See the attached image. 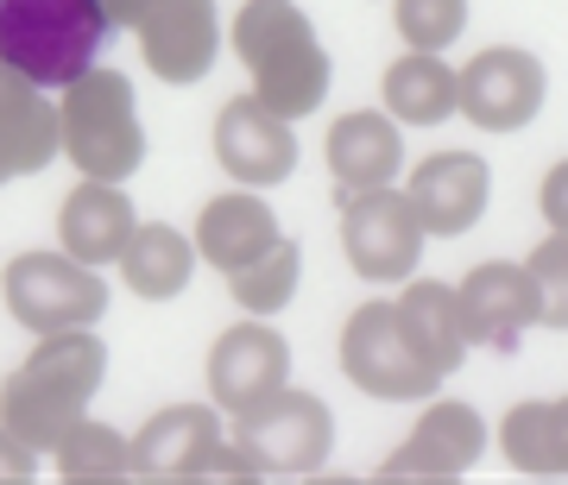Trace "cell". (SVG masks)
I'll list each match as a JSON object with an SVG mask.
<instances>
[{"label":"cell","instance_id":"6da1fadb","mask_svg":"<svg viewBox=\"0 0 568 485\" xmlns=\"http://www.w3.org/2000/svg\"><path fill=\"white\" fill-rule=\"evenodd\" d=\"M102 379H108V347L95 341V328L39 334L32 360L20 372H7V384H0V423L32 454H51L82 423V410L102 391Z\"/></svg>","mask_w":568,"mask_h":485},{"label":"cell","instance_id":"7a4b0ae2","mask_svg":"<svg viewBox=\"0 0 568 485\" xmlns=\"http://www.w3.org/2000/svg\"><path fill=\"white\" fill-rule=\"evenodd\" d=\"M234 51L253 70V95L284 121L316 114L328 95V51L316 39V25L304 20V7L291 0H246L234 20Z\"/></svg>","mask_w":568,"mask_h":485},{"label":"cell","instance_id":"3957f363","mask_svg":"<svg viewBox=\"0 0 568 485\" xmlns=\"http://www.w3.org/2000/svg\"><path fill=\"white\" fill-rule=\"evenodd\" d=\"M114 20L102 0H0V63H13L39 89H70L95 70Z\"/></svg>","mask_w":568,"mask_h":485},{"label":"cell","instance_id":"277c9868","mask_svg":"<svg viewBox=\"0 0 568 485\" xmlns=\"http://www.w3.org/2000/svg\"><path fill=\"white\" fill-rule=\"evenodd\" d=\"M63 158L95 183H126L145 164V126L133 107V82L121 70H82L58 102Z\"/></svg>","mask_w":568,"mask_h":485},{"label":"cell","instance_id":"5b68a950","mask_svg":"<svg viewBox=\"0 0 568 485\" xmlns=\"http://www.w3.org/2000/svg\"><path fill=\"white\" fill-rule=\"evenodd\" d=\"M342 372L379 404H429L443 391V365L424 360V347L410 341L398 322V303H361L342 328Z\"/></svg>","mask_w":568,"mask_h":485},{"label":"cell","instance_id":"8992f818","mask_svg":"<svg viewBox=\"0 0 568 485\" xmlns=\"http://www.w3.org/2000/svg\"><path fill=\"white\" fill-rule=\"evenodd\" d=\"M7 316L32 334H63V328H95L108 316V283L95 265L70 252H20L7 265Z\"/></svg>","mask_w":568,"mask_h":485},{"label":"cell","instance_id":"52a82bcc","mask_svg":"<svg viewBox=\"0 0 568 485\" xmlns=\"http://www.w3.org/2000/svg\"><path fill=\"white\" fill-rule=\"evenodd\" d=\"M234 442L260 461L265 479H304V473H316L328 461V447H335V416H328L323 398L284 384L278 398H265L260 410H246Z\"/></svg>","mask_w":568,"mask_h":485},{"label":"cell","instance_id":"ba28073f","mask_svg":"<svg viewBox=\"0 0 568 485\" xmlns=\"http://www.w3.org/2000/svg\"><path fill=\"white\" fill-rule=\"evenodd\" d=\"M424 221H417V208L410 196L398 189H361V196H342V252L347 265L361 271L366 283H398L417 271L424 259Z\"/></svg>","mask_w":568,"mask_h":485},{"label":"cell","instance_id":"9c48e42d","mask_svg":"<svg viewBox=\"0 0 568 485\" xmlns=\"http://www.w3.org/2000/svg\"><path fill=\"white\" fill-rule=\"evenodd\" d=\"M549 95L544 63L518 51V44H493L455 76V114H467L487 133H518V126L537 121V107Z\"/></svg>","mask_w":568,"mask_h":485},{"label":"cell","instance_id":"30bf717a","mask_svg":"<svg viewBox=\"0 0 568 485\" xmlns=\"http://www.w3.org/2000/svg\"><path fill=\"white\" fill-rule=\"evenodd\" d=\"M133 32H140L145 70L159 82H203L222 51L215 0H133Z\"/></svg>","mask_w":568,"mask_h":485},{"label":"cell","instance_id":"8fae6325","mask_svg":"<svg viewBox=\"0 0 568 485\" xmlns=\"http://www.w3.org/2000/svg\"><path fill=\"white\" fill-rule=\"evenodd\" d=\"M462 328H467V347H493V353H518L525 334L544 322V297H537V278L530 265H474L462 283Z\"/></svg>","mask_w":568,"mask_h":485},{"label":"cell","instance_id":"7c38bea8","mask_svg":"<svg viewBox=\"0 0 568 485\" xmlns=\"http://www.w3.org/2000/svg\"><path fill=\"white\" fill-rule=\"evenodd\" d=\"M480 454H487V423H480V410L443 398V404H429L424 416H417L410 442L379 466V479L386 485H417V479L443 485V479H462Z\"/></svg>","mask_w":568,"mask_h":485},{"label":"cell","instance_id":"4fadbf2b","mask_svg":"<svg viewBox=\"0 0 568 485\" xmlns=\"http://www.w3.org/2000/svg\"><path fill=\"white\" fill-rule=\"evenodd\" d=\"M215 158L227 177H241V189H272L297 171V133L260 95H234L215 121Z\"/></svg>","mask_w":568,"mask_h":485},{"label":"cell","instance_id":"5bb4252c","mask_svg":"<svg viewBox=\"0 0 568 485\" xmlns=\"http://www.w3.org/2000/svg\"><path fill=\"white\" fill-rule=\"evenodd\" d=\"M284 384H291V347H284L278 328H265V322L227 328L215 341V353H209V391H215V404L227 416L260 410L265 398H278Z\"/></svg>","mask_w":568,"mask_h":485},{"label":"cell","instance_id":"9a60e30c","mask_svg":"<svg viewBox=\"0 0 568 485\" xmlns=\"http://www.w3.org/2000/svg\"><path fill=\"white\" fill-rule=\"evenodd\" d=\"M410 208H417V221L424 234L436 240H455L467 227L487 215V196H493V171L474 152H436V158L417 164V177H410Z\"/></svg>","mask_w":568,"mask_h":485},{"label":"cell","instance_id":"2e32d148","mask_svg":"<svg viewBox=\"0 0 568 485\" xmlns=\"http://www.w3.org/2000/svg\"><path fill=\"white\" fill-rule=\"evenodd\" d=\"M222 442V416L209 404H171L133 435V479L152 485H190L203 473L209 447Z\"/></svg>","mask_w":568,"mask_h":485},{"label":"cell","instance_id":"e0dca14e","mask_svg":"<svg viewBox=\"0 0 568 485\" xmlns=\"http://www.w3.org/2000/svg\"><path fill=\"white\" fill-rule=\"evenodd\" d=\"M63 152L58 102H44L39 82H26L13 63H0V171L7 177H39Z\"/></svg>","mask_w":568,"mask_h":485},{"label":"cell","instance_id":"ac0fdd59","mask_svg":"<svg viewBox=\"0 0 568 485\" xmlns=\"http://www.w3.org/2000/svg\"><path fill=\"white\" fill-rule=\"evenodd\" d=\"M133 203L121 196V183H95L82 177L70 196H63V215H58V234H63V252L82 265H114L133 240Z\"/></svg>","mask_w":568,"mask_h":485},{"label":"cell","instance_id":"d6986e66","mask_svg":"<svg viewBox=\"0 0 568 485\" xmlns=\"http://www.w3.org/2000/svg\"><path fill=\"white\" fill-rule=\"evenodd\" d=\"M398 164H405V140H398L392 114H342L328 126V171H335L342 196L386 189L398 177Z\"/></svg>","mask_w":568,"mask_h":485},{"label":"cell","instance_id":"ffe728a7","mask_svg":"<svg viewBox=\"0 0 568 485\" xmlns=\"http://www.w3.org/2000/svg\"><path fill=\"white\" fill-rule=\"evenodd\" d=\"M272 240H278V215H272L260 196H246V189L215 196V203L203 208V221H196V259H209L222 278L241 271L246 259H260Z\"/></svg>","mask_w":568,"mask_h":485},{"label":"cell","instance_id":"44dd1931","mask_svg":"<svg viewBox=\"0 0 568 485\" xmlns=\"http://www.w3.org/2000/svg\"><path fill=\"white\" fill-rule=\"evenodd\" d=\"M121 278L133 297H145V303H171V297H183L190 290V271H196V246L183 240L178 227L164 221H145L133 227V240H126L121 259Z\"/></svg>","mask_w":568,"mask_h":485},{"label":"cell","instance_id":"7402d4cb","mask_svg":"<svg viewBox=\"0 0 568 485\" xmlns=\"http://www.w3.org/2000/svg\"><path fill=\"white\" fill-rule=\"evenodd\" d=\"M398 322L410 328V341L424 347L429 365H443V372H455V365L467 360V328H462V297L448 290V283H405V297H398Z\"/></svg>","mask_w":568,"mask_h":485},{"label":"cell","instance_id":"603a6c76","mask_svg":"<svg viewBox=\"0 0 568 485\" xmlns=\"http://www.w3.org/2000/svg\"><path fill=\"white\" fill-rule=\"evenodd\" d=\"M386 114L405 126H436L455 114V70L443 51H410L386 70Z\"/></svg>","mask_w":568,"mask_h":485},{"label":"cell","instance_id":"cb8c5ba5","mask_svg":"<svg viewBox=\"0 0 568 485\" xmlns=\"http://www.w3.org/2000/svg\"><path fill=\"white\" fill-rule=\"evenodd\" d=\"M51 454H58V473L70 485H126L133 479V442H126L121 429L89 423V416H82Z\"/></svg>","mask_w":568,"mask_h":485},{"label":"cell","instance_id":"d4e9b609","mask_svg":"<svg viewBox=\"0 0 568 485\" xmlns=\"http://www.w3.org/2000/svg\"><path fill=\"white\" fill-rule=\"evenodd\" d=\"M297 278H304V252L297 240H272L260 259H246L241 271H227V290L246 316H278L291 297H297Z\"/></svg>","mask_w":568,"mask_h":485},{"label":"cell","instance_id":"484cf974","mask_svg":"<svg viewBox=\"0 0 568 485\" xmlns=\"http://www.w3.org/2000/svg\"><path fill=\"white\" fill-rule=\"evenodd\" d=\"M499 447H506V461L530 479H562V466H556V423H549V404H518L499 423Z\"/></svg>","mask_w":568,"mask_h":485},{"label":"cell","instance_id":"4316f807","mask_svg":"<svg viewBox=\"0 0 568 485\" xmlns=\"http://www.w3.org/2000/svg\"><path fill=\"white\" fill-rule=\"evenodd\" d=\"M467 32V0H398V39L410 51H448Z\"/></svg>","mask_w":568,"mask_h":485},{"label":"cell","instance_id":"83f0119b","mask_svg":"<svg viewBox=\"0 0 568 485\" xmlns=\"http://www.w3.org/2000/svg\"><path fill=\"white\" fill-rule=\"evenodd\" d=\"M530 278L544 297V328H568V234H549L530 252Z\"/></svg>","mask_w":568,"mask_h":485},{"label":"cell","instance_id":"f1b7e54d","mask_svg":"<svg viewBox=\"0 0 568 485\" xmlns=\"http://www.w3.org/2000/svg\"><path fill=\"white\" fill-rule=\"evenodd\" d=\"M196 479H222V485H227V479H265V473H260V461H253L241 442H215Z\"/></svg>","mask_w":568,"mask_h":485},{"label":"cell","instance_id":"f546056e","mask_svg":"<svg viewBox=\"0 0 568 485\" xmlns=\"http://www.w3.org/2000/svg\"><path fill=\"white\" fill-rule=\"evenodd\" d=\"M32 473H39V454H32L13 429L0 423V485H26Z\"/></svg>","mask_w":568,"mask_h":485},{"label":"cell","instance_id":"4dcf8cb0","mask_svg":"<svg viewBox=\"0 0 568 485\" xmlns=\"http://www.w3.org/2000/svg\"><path fill=\"white\" fill-rule=\"evenodd\" d=\"M537 203H544V221L556 227V234H568V158L544 177V196H537Z\"/></svg>","mask_w":568,"mask_h":485},{"label":"cell","instance_id":"1f68e13d","mask_svg":"<svg viewBox=\"0 0 568 485\" xmlns=\"http://www.w3.org/2000/svg\"><path fill=\"white\" fill-rule=\"evenodd\" d=\"M549 423H556V466L568 473V398H556V404H549Z\"/></svg>","mask_w":568,"mask_h":485},{"label":"cell","instance_id":"d6a6232c","mask_svg":"<svg viewBox=\"0 0 568 485\" xmlns=\"http://www.w3.org/2000/svg\"><path fill=\"white\" fill-rule=\"evenodd\" d=\"M102 13H108L114 25H126V20H133V0H102Z\"/></svg>","mask_w":568,"mask_h":485},{"label":"cell","instance_id":"836d02e7","mask_svg":"<svg viewBox=\"0 0 568 485\" xmlns=\"http://www.w3.org/2000/svg\"><path fill=\"white\" fill-rule=\"evenodd\" d=\"M0 183H13V177H7V171H0Z\"/></svg>","mask_w":568,"mask_h":485}]
</instances>
